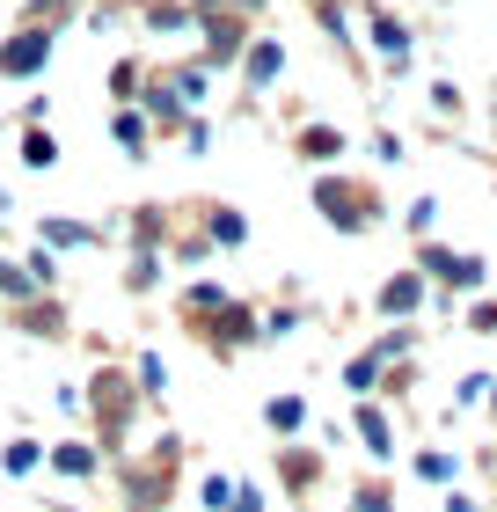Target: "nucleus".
I'll return each mask as SVG.
<instances>
[{"mask_svg": "<svg viewBox=\"0 0 497 512\" xmlns=\"http://www.w3.org/2000/svg\"><path fill=\"white\" fill-rule=\"evenodd\" d=\"M52 52H59L52 22H22V30L0 44V81H37L44 66H52Z\"/></svg>", "mask_w": 497, "mask_h": 512, "instance_id": "1", "label": "nucleus"}, {"mask_svg": "<svg viewBox=\"0 0 497 512\" xmlns=\"http://www.w3.org/2000/svg\"><path fill=\"white\" fill-rule=\"evenodd\" d=\"M315 205H322L329 227H344V235H366L373 213H381L373 191H359V183H344V176H322V183H315Z\"/></svg>", "mask_w": 497, "mask_h": 512, "instance_id": "2", "label": "nucleus"}, {"mask_svg": "<svg viewBox=\"0 0 497 512\" xmlns=\"http://www.w3.org/2000/svg\"><path fill=\"white\" fill-rule=\"evenodd\" d=\"M198 30H205V59H198V66H212V74H227V66H242V52H249L242 8L227 15V0H220V8H198Z\"/></svg>", "mask_w": 497, "mask_h": 512, "instance_id": "3", "label": "nucleus"}, {"mask_svg": "<svg viewBox=\"0 0 497 512\" xmlns=\"http://www.w3.org/2000/svg\"><path fill=\"white\" fill-rule=\"evenodd\" d=\"M88 388H96V395H88V403H96V417H103L110 432H125V425H132V410H139V388H132L125 374H96Z\"/></svg>", "mask_w": 497, "mask_h": 512, "instance_id": "4", "label": "nucleus"}, {"mask_svg": "<svg viewBox=\"0 0 497 512\" xmlns=\"http://www.w3.org/2000/svg\"><path fill=\"white\" fill-rule=\"evenodd\" d=\"M278 74H286V44H278V37H249V52H242V81H249V96H264Z\"/></svg>", "mask_w": 497, "mask_h": 512, "instance_id": "5", "label": "nucleus"}, {"mask_svg": "<svg viewBox=\"0 0 497 512\" xmlns=\"http://www.w3.org/2000/svg\"><path fill=\"white\" fill-rule=\"evenodd\" d=\"M205 337H212V344H220V352H242V344H256V337H264V330H256V315L242 308V300H227V308H220V315H205Z\"/></svg>", "mask_w": 497, "mask_h": 512, "instance_id": "6", "label": "nucleus"}, {"mask_svg": "<svg viewBox=\"0 0 497 512\" xmlns=\"http://www.w3.org/2000/svg\"><path fill=\"white\" fill-rule=\"evenodd\" d=\"M366 37H373V52H381V59L395 66V74L410 66V30H402V22H395L388 8H373V15H366Z\"/></svg>", "mask_w": 497, "mask_h": 512, "instance_id": "7", "label": "nucleus"}, {"mask_svg": "<svg viewBox=\"0 0 497 512\" xmlns=\"http://www.w3.org/2000/svg\"><path fill=\"white\" fill-rule=\"evenodd\" d=\"M139 22H147L154 37H183V30H198V8H191V0H147Z\"/></svg>", "mask_w": 497, "mask_h": 512, "instance_id": "8", "label": "nucleus"}, {"mask_svg": "<svg viewBox=\"0 0 497 512\" xmlns=\"http://www.w3.org/2000/svg\"><path fill=\"white\" fill-rule=\"evenodd\" d=\"M424 271L446 286H483V256H454V249H424Z\"/></svg>", "mask_w": 497, "mask_h": 512, "instance_id": "9", "label": "nucleus"}, {"mask_svg": "<svg viewBox=\"0 0 497 512\" xmlns=\"http://www.w3.org/2000/svg\"><path fill=\"white\" fill-rule=\"evenodd\" d=\"M44 461H52V469H59V476H74V483H88V476H96V469H103V454H96V447H88V439H59V447H52V454H44Z\"/></svg>", "mask_w": 497, "mask_h": 512, "instance_id": "10", "label": "nucleus"}, {"mask_svg": "<svg viewBox=\"0 0 497 512\" xmlns=\"http://www.w3.org/2000/svg\"><path fill=\"white\" fill-rule=\"evenodd\" d=\"M37 242H44V249H96V242H103V227H88V220H44V227H37Z\"/></svg>", "mask_w": 497, "mask_h": 512, "instance_id": "11", "label": "nucleus"}, {"mask_svg": "<svg viewBox=\"0 0 497 512\" xmlns=\"http://www.w3.org/2000/svg\"><path fill=\"white\" fill-rule=\"evenodd\" d=\"M417 300H424V271H395L381 286V315H417Z\"/></svg>", "mask_w": 497, "mask_h": 512, "instance_id": "12", "label": "nucleus"}, {"mask_svg": "<svg viewBox=\"0 0 497 512\" xmlns=\"http://www.w3.org/2000/svg\"><path fill=\"white\" fill-rule=\"evenodd\" d=\"M110 132H117V147H125L132 161L147 154V139H154V125H147V110H132V103H117V118H110Z\"/></svg>", "mask_w": 497, "mask_h": 512, "instance_id": "13", "label": "nucleus"}, {"mask_svg": "<svg viewBox=\"0 0 497 512\" xmlns=\"http://www.w3.org/2000/svg\"><path fill=\"white\" fill-rule=\"evenodd\" d=\"M147 125H161V132H183V125H191V110L176 103V88H169V81H154V88H147Z\"/></svg>", "mask_w": 497, "mask_h": 512, "instance_id": "14", "label": "nucleus"}, {"mask_svg": "<svg viewBox=\"0 0 497 512\" xmlns=\"http://www.w3.org/2000/svg\"><path fill=\"white\" fill-rule=\"evenodd\" d=\"M359 439H366V454H373V461H388V454H395V425H388V410L359 403Z\"/></svg>", "mask_w": 497, "mask_h": 512, "instance_id": "15", "label": "nucleus"}, {"mask_svg": "<svg viewBox=\"0 0 497 512\" xmlns=\"http://www.w3.org/2000/svg\"><path fill=\"white\" fill-rule=\"evenodd\" d=\"M205 242H212V249H242V242H249V220L234 213V205H212V220H205Z\"/></svg>", "mask_w": 497, "mask_h": 512, "instance_id": "16", "label": "nucleus"}, {"mask_svg": "<svg viewBox=\"0 0 497 512\" xmlns=\"http://www.w3.org/2000/svg\"><path fill=\"white\" fill-rule=\"evenodd\" d=\"M337 154H344L337 125H300V161H337Z\"/></svg>", "mask_w": 497, "mask_h": 512, "instance_id": "17", "label": "nucleus"}, {"mask_svg": "<svg viewBox=\"0 0 497 512\" xmlns=\"http://www.w3.org/2000/svg\"><path fill=\"white\" fill-rule=\"evenodd\" d=\"M169 88H176V103H183V110H198V103H205V88H212V66H176Z\"/></svg>", "mask_w": 497, "mask_h": 512, "instance_id": "18", "label": "nucleus"}, {"mask_svg": "<svg viewBox=\"0 0 497 512\" xmlns=\"http://www.w3.org/2000/svg\"><path fill=\"white\" fill-rule=\"evenodd\" d=\"M22 169H59V139L44 132V125L22 132Z\"/></svg>", "mask_w": 497, "mask_h": 512, "instance_id": "19", "label": "nucleus"}, {"mask_svg": "<svg viewBox=\"0 0 497 512\" xmlns=\"http://www.w3.org/2000/svg\"><path fill=\"white\" fill-rule=\"evenodd\" d=\"M44 286H37V278H30V264H8V256H0V300H15V308H22V300H37Z\"/></svg>", "mask_w": 497, "mask_h": 512, "instance_id": "20", "label": "nucleus"}, {"mask_svg": "<svg viewBox=\"0 0 497 512\" xmlns=\"http://www.w3.org/2000/svg\"><path fill=\"white\" fill-rule=\"evenodd\" d=\"M264 425H271V432H300V425H307V403H300V395H271V403H264Z\"/></svg>", "mask_w": 497, "mask_h": 512, "instance_id": "21", "label": "nucleus"}, {"mask_svg": "<svg viewBox=\"0 0 497 512\" xmlns=\"http://www.w3.org/2000/svg\"><path fill=\"white\" fill-rule=\"evenodd\" d=\"M220 308H227V286H220V278H198V286L183 293V315H220Z\"/></svg>", "mask_w": 497, "mask_h": 512, "instance_id": "22", "label": "nucleus"}, {"mask_svg": "<svg viewBox=\"0 0 497 512\" xmlns=\"http://www.w3.org/2000/svg\"><path fill=\"white\" fill-rule=\"evenodd\" d=\"M37 461H44V447H37V439H8L0 469H8V476H37Z\"/></svg>", "mask_w": 497, "mask_h": 512, "instance_id": "23", "label": "nucleus"}, {"mask_svg": "<svg viewBox=\"0 0 497 512\" xmlns=\"http://www.w3.org/2000/svg\"><path fill=\"white\" fill-rule=\"evenodd\" d=\"M154 271H161V249H154V242H139V249H132V271H125V286H132V293H147V286H154Z\"/></svg>", "mask_w": 497, "mask_h": 512, "instance_id": "24", "label": "nucleus"}, {"mask_svg": "<svg viewBox=\"0 0 497 512\" xmlns=\"http://www.w3.org/2000/svg\"><path fill=\"white\" fill-rule=\"evenodd\" d=\"M22 330H30V337H59V330H66V315H59V300H37V308H30V315H22Z\"/></svg>", "mask_w": 497, "mask_h": 512, "instance_id": "25", "label": "nucleus"}, {"mask_svg": "<svg viewBox=\"0 0 497 512\" xmlns=\"http://www.w3.org/2000/svg\"><path fill=\"white\" fill-rule=\"evenodd\" d=\"M132 388H139V395H161V388H169V366H161L154 352H139V366H132Z\"/></svg>", "mask_w": 497, "mask_h": 512, "instance_id": "26", "label": "nucleus"}, {"mask_svg": "<svg viewBox=\"0 0 497 512\" xmlns=\"http://www.w3.org/2000/svg\"><path fill=\"white\" fill-rule=\"evenodd\" d=\"M344 388H351V395H373V388H381V359H373V352L351 359V366H344Z\"/></svg>", "mask_w": 497, "mask_h": 512, "instance_id": "27", "label": "nucleus"}, {"mask_svg": "<svg viewBox=\"0 0 497 512\" xmlns=\"http://www.w3.org/2000/svg\"><path fill=\"white\" fill-rule=\"evenodd\" d=\"M198 498H205V512H234V476H205Z\"/></svg>", "mask_w": 497, "mask_h": 512, "instance_id": "28", "label": "nucleus"}, {"mask_svg": "<svg viewBox=\"0 0 497 512\" xmlns=\"http://www.w3.org/2000/svg\"><path fill=\"white\" fill-rule=\"evenodd\" d=\"M315 22H322V30L337 37V44H351V15H344V0H322V8H315Z\"/></svg>", "mask_w": 497, "mask_h": 512, "instance_id": "29", "label": "nucleus"}, {"mask_svg": "<svg viewBox=\"0 0 497 512\" xmlns=\"http://www.w3.org/2000/svg\"><path fill=\"white\" fill-rule=\"evenodd\" d=\"M286 483H293V491H307V483H315V454H307V447L286 454Z\"/></svg>", "mask_w": 497, "mask_h": 512, "instance_id": "30", "label": "nucleus"}, {"mask_svg": "<svg viewBox=\"0 0 497 512\" xmlns=\"http://www.w3.org/2000/svg\"><path fill=\"white\" fill-rule=\"evenodd\" d=\"M110 96H117V103H132V96H139V66H132V59H125V66H110Z\"/></svg>", "mask_w": 497, "mask_h": 512, "instance_id": "31", "label": "nucleus"}, {"mask_svg": "<svg viewBox=\"0 0 497 512\" xmlns=\"http://www.w3.org/2000/svg\"><path fill=\"white\" fill-rule=\"evenodd\" d=\"M417 476L424 483H446V476H454V454H417Z\"/></svg>", "mask_w": 497, "mask_h": 512, "instance_id": "32", "label": "nucleus"}, {"mask_svg": "<svg viewBox=\"0 0 497 512\" xmlns=\"http://www.w3.org/2000/svg\"><path fill=\"white\" fill-rule=\"evenodd\" d=\"M300 330V308H271L264 315V337H293Z\"/></svg>", "mask_w": 497, "mask_h": 512, "instance_id": "33", "label": "nucleus"}, {"mask_svg": "<svg viewBox=\"0 0 497 512\" xmlns=\"http://www.w3.org/2000/svg\"><path fill=\"white\" fill-rule=\"evenodd\" d=\"M432 220H439V198H417L410 205V235H432Z\"/></svg>", "mask_w": 497, "mask_h": 512, "instance_id": "34", "label": "nucleus"}, {"mask_svg": "<svg viewBox=\"0 0 497 512\" xmlns=\"http://www.w3.org/2000/svg\"><path fill=\"white\" fill-rule=\"evenodd\" d=\"M30 278H37V286H52V278H59V256L44 249V242H37V256H30Z\"/></svg>", "mask_w": 497, "mask_h": 512, "instance_id": "35", "label": "nucleus"}, {"mask_svg": "<svg viewBox=\"0 0 497 512\" xmlns=\"http://www.w3.org/2000/svg\"><path fill=\"white\" fill-rule=\"evenodd\" d=\"M490 388H497V381H483V374H468V381L454 388V403H483V395H490Z\"/></svg>", "mask_w": 497, "mask_h": 512, "instance_id": "36", "label": "nucleus"}, {"mask_svg": "<svg viewBox=\"0 0 497 512\" xmlns=\"http://www.w3.org/2000/svg\"><path fill=\"white\" fill-rule=\"evenodd\" d=\"M183 147L205 154V147H212V125H205V118H191V125H183Z\"/></svg>", "mask_w": 497, "mask_h": 512, "instance_id": "37", "label": "nucleus"}, {"mask_svg": "<svg viewBox=\"0 0 497 512\" xmlns=\"http://www.w3.org/2000/svg\"><path fill=\"white\" fill-rule=\"evenodd\" d=\"M66 8H81V0H30V22H52V15H66Z\"/></svg>", "mask_w": 497, "mask_h": 512, "instance_id": "38", "label": "nucleus"}, {"mask_svg": "<svg viewBox=\"0 0 497 512\" xmlns=\"http://www.w3.org/2000/svg\"><path fill=\"white\" fill-rule=\"evenodd\" d=\"M234 512H264V491H256V483H234Z\"/></svg>", "mask_w": 497, "mask_h": 512, "instance_id": "39", "label": "nucleus"}, {"mask_svg": "<svg viewBox=\"0 0 497 512\" xmlns=\"http://www.w3.org/2000/svg\"><path fill=\"white\" fill-rule=\"evenodd\" d=\"M351 512H395V505H388L381 491H359V505H351Z\"/></svg>", "mask_w": 497, "mask_h": 512, "instance_id": "40", "label": "nucleus"}, {"mask_svg": "<svg viewBox=\"0 0 497 512\" xmlns=\"http://www.w3.org/2000/svg\"><path fill=\"white\" fill-rule=\"evenodd\" d=\"M446 512H483V505H476V498H461V491H454V498H446Z\"/></svg>", "mask_w": 497, "mask_h": 512, "instance_id": "41", "label": "nucleus"}, {"mask_svg": "<svg viewBox=\"0 0 497 512\" xmlns=\"http://www.w3.org/2000/svg\"><path fill=\"white\" fill-rule=\"evenodd\" d=\"M315 8H322V0H315Z\"/></svg>", "mask_w": 497, "mask_h": 512, "instance_id": "42", "label": "nucleus"}]
</instances>
